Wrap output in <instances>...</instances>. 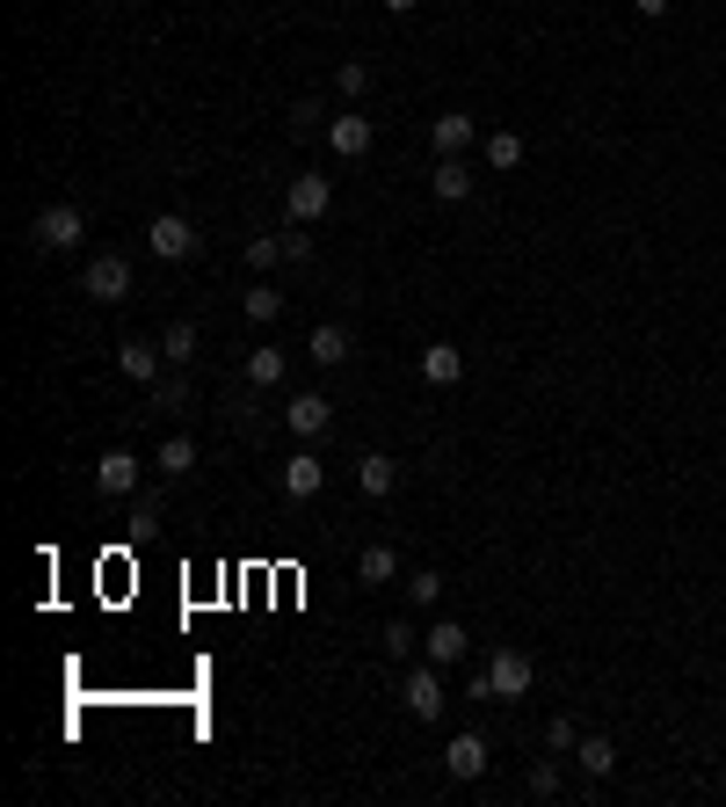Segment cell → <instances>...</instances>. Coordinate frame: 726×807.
Segmentation results:
<instances>
[{
    "label": "cell",
    "instance_id": "1",
    "mask_svg": "<svg viewBox=\"0 0 726 807\" xmlns=\"http://www.w3.org/2000/svg\"><path fill=\"white\" fill-rule=\"evenodd\" d=\"M81 291H87V299H95V306H124V299H131V263H124L117 247H103V255L87 263Z\"/></svg>",
    "mask_w": 726,
    "mask_h": 807
},
{
    "label": "cell",
    "instance_id": "2",
    "mask_svg": "<svg viewBox=\"0 0 726 807\" xmlns=\"http://www.w3.org/2000/svg\"><path fill=\"white\" fill-rule=\"evenodd\" d=\"M399 705H407L415 720H444V669L415 662L407 677H399Z\"/></svg>",
    "mask_w": 726,
    "mask_h": 807
},
{
    "label": "cell",
    "instance_id": "3",
    "mask_svg": "<svg viewBox=\"0 0 726 807\" xmlns=\"http://www.w3.org/2000/svg\"><path fill=\"white\" fill-rule=\"evenodd\" d=\"M146 247H153L160 263H190L196 255V226L182 219V211H160L153 226H146Z\"/></svg>",
    "mask_w": 726,
    "mask_h": 807
},
{
    "label": "cell",
    "instance_id": "4",
    "mask_svg": "<svg viewBox=\"0 0 726 807\" xmlns=\"http://www.w3.org/2000/svg\"><path fill=\"white\" fill-rule=\"evenodd\" d=\"M81 233H87L81 204H44L36 211V247H81Z\"/></svg>",
    "mask_w": 726,
    "mask_h": 807
},
{
    "label": "cell",
    "instance_id": "5",
    "mask_svg": "<svg viewBox=\"0 0 726 807\" xmlns=\"http://www.w3.org/2000/svg\"><path fill=\"white\" fill-rule=\"evenodd\" d=\"M328 204H334V182H328V176H298L291 197H284L291 226H312V219H328Z\"/></svg>",
    "mask_w": 726,
    "mask_h": 807
},
{
    "label": "cell",
    "instance_id": "6",
    "mask_svg": "<svg viewBox=\"0 0 726 807\" xmlns=\"http://www.w3.org/2000/svg\"><path fill=\"white\" fill-rule=\"evenodd\" d=\"M466 648H472V633L458 626V618H436V626L421 633V662H436V669H450V662H466Z\"/></svg>",
    "mask_w": 726,
    "mask_h": 807
},
{
    "label": "cell",
    "instance_id": "7",
    "mask_svg": "<svg viewBox=\"0 0 726 807\" xmlns=\"http://www.w3.org/2000/svg\"><path fill=\"white\" fill-rule=\"evenodd\" d=\"M487 677H494V699H523V691H531V677H537V662L523 648H502L494 662H487Z\"/></svg>",
    "mask_w": 726,
    "mask_h": 807
},
{
    "label": "cell",
    "instance_id": "8",
    "mask_svg": "<svg viewBox=\"0 0 726 807\" xmlns=\"http://www.w3.org/2000/svg\"><path fill=\"white\" fill-rule=\"evenodd\" d=\"M284 422H291V437L312 444L334 422V407H328V393H291V401H284Z\"/></svg>",
    "mask_w": 726,
    "mask_h": 807
},
{
    "label": "cell",
    "instance_id": "9",
    "mask_svg": "<svg viewBox=\"0 0 726 807\" xmlns=\"http://www.w3.org/2000/svg\"><path fill=\"white\" fill-rule=\"evenodd\" d=\"M320 488H328V466H320V452H291V458H284V495H291V502H312Z\"/></svg>",
    "mask_w": 726,
    "mask_h": 807
},
{
    "label": "cell",
    "instance_id": "10",
    "mask_svg": "<svg viewBox=\"0 0 726 807\" xmlns=\"http://www.w3.org/2000/svg\"><path fill=\"white\" fill-rule=\"evenodd\" d=\"M139 452H103V466H95V488L103 495H139Z\"/></svg>",
    "mask_w": 726,
    "mask_h": 807
},
{
    "label": "cell",
    "instance_id": "11",
    "mask_svg": "<svg viewBox=\"0 0 726 807\" xmlns=\"http://www.w3.org/2000/svg\"><path fill=\"white\" fill-rule=\"evenodd\" d=\"M160 364H168V350H153V342H117V371H124V379L160 386Z\"/></svg>",
    "mask_w": 726,
    "mask_h": 807
},
{
    "label": "cell",
    "instance_id": "12",
    "mask_svg": "<svg viewBox=\"0 0 726 807\" xmlns=\"http://www.w3.org/2000/svg\"><path fill=\"white\" fill-rule=\"evenodd\" d=\"M444 772H450V778H480V772H487V735H472V728H466V735H450Z\"/></svg>",
    "mask_w": 726,
    "mask_h": 807
},
{
    "label": "cell",
    "instance_id": "13",
    "mask_svg": "<svg viewBox=\"0 0 726 807\" xmlns=\"http://www.w3.org/2000/svg\"><path fill=\"white\" fill-rule=\"evenodd\" d=\"M328 146H334V160H363L371 153V117H349L342 109V117L328 124Z\"/></svg>",
    "mask_w": 726,
    "mask_h": 807
},
{
    "label": "cell",
    "instance_id": "14",
    "mask_svg": "<svg viewBox=\"0 0 726 807\" xmlns=\"http://www.w3.org/2000/svg\"><path fill=\"white\" fill-rule=\"evenodd\" d=\"M306 350H312V364H320V371H334V364H349L356 335H349L342 320H328V328H312V342H306Z\"/></svg>",
    "mask_w": 726,
    "mask_h": 807
},
{
    "label": "cell",
    "instance_id": "15",
    "mask_svg": "<svg viewBox=\"0 0 726 807\" xmlns=\"http://www.w3.org/2000/svg\"><path fill=\"white\" fill-rule=\"evenodd\" d=\"M429 190H436V204H466V197H472V168L458 153H444V160H436V176H429Z\"/></svg>",
    "mask_w": 726,
    "mask_h": 807
},
{
    "label": "cell",
    "instance_id": "16",
    "mask_svg": "<svg viewBox=\"0 0 726 807\" xmlns=\"http://www.w3.org/2000/svg\"><path fill=\"white\" fill-rule=\"evenodd\" d=\"M356 488L371 495V502H385V495L399 488V466H393L385 452H363V458H356Z\"/></svg>",
    "mask_w": 726,
    "mask_h": 807
},
{
    "label": "cell",
    "instance_id": "17",
    "mask_svg": "<svg viewBox=\"0 0 726 807\" xmlns=\"http://www.w3.org/2000/svg\"><path fill=\"white\" fill-rule=\"evenodd\" d=\"M421 379H429V386H458V379H466V350L429 342V350H421Z\"/></svg>",
    "mask_w": 726,
    "mask_h": 807
},
{
    "label": "cell",
    "instance_id": "18",
    "mask_svg": "<svg viewBox=\"0 0 726 807\" xmlns=\"http://www.w3.org/2000/svg\"><path fill=\"white\" fill-rule=\"evenodd\" d=\"M429 139H436V153H466V146L480 139V124L450 109V117H436V124H429Z\"/></svg>",
    "mask_w": 726,
    "mask_h": 807
},
{
    "label": "cell",
    "instance_id": "19",
    "mask_svg": "<svg viewBox=\"0 0 726 807\" xmlns=\"http://www.w3.org/2000/svg\"><path fill=\"white\" fill-rule=\"evenodd\" d=\"M480 153H487V168H494V176H516V168H523V139H516V131H487Z\"/></svg>",
    "mask_w": 726,
    "mask_h": 807
},
{
    "label": "cell",
    "instance_id": "20",
    "mask_svg": "<svg viewBox=\"0 0 726 807\" xmlns=\"http://www.w3.org/2000/svg\"><path fill=\"white\" fill-rule=\"evenodd\" d=\"M574 764H581L588 778H610V772H618V742H610V735H581V750H574Z\"/></svg>",
    "mask_w": 726,
    "mask_h": 807
},
{
    "label": "cell",
    "instance_id": "21",
    "mask_svg": "<svg viewBox=\"0 0 726 807\" xmlns=\"http://www.w3.org/2000/svg\"><path fill=\"white\" fill-rule=\"evenodd\" d=\"M247 386H284L291 379V364H284V350H247Z\"/></svg>",
    "mask_w": 726,
    "mask_h": 807
},
{
    "label": "cell",
    "instance_id": "22",
    "mask_svg": "<svg viewBox=\"0 0 726 807\" xmlns=\"http://www.w3.org/2000/svg\"><path fill=\"white\" fill-rule=\"evenodd\" d=\"M160 350H168V364L182 371L196 357V320H168V335H160Z\"/></svg>",
    "mask_w": 726,
    "mask_h": 807
},
{
    "label": "cell",
    "instance_id": "23",
    "mask_svg": "<svg viewBox=\"0 0 726 807\" xmlns=\"http://www.w3.org/2000/svg\"><path fill=\"white\" fill-rule=\"evenodd\" d=\"M277 263H291L284 233H255V241H247V269H277Z\"/></svg>",
    "mask_w": 726,
    "mask_h": 807
},
{
    "label": "cell",
    "instance_id": "24",
    "mask_svg": "<svg viewBox=\"0 0 726 807\" xmlns=\"http://www.w3.org/2000/svg\"><path fill=\"white\" fill-rule=\"evenodd\" d=\"M356 575H363V582H393V575H399V553H393V545H363Z\"/></svg>",
    "mask_w": 726,
    "mask_h": 807
},
{
    "label": "cell",
    "instance_id": "25",
    "mask_svg": "<svg viewBox=\"0 0 726 807\" xmlns=\"http://www.w3.org/2000/svg\"><path fill=\"white\" fill-rule=\"evenodd\" d=\"M153 466H160V474H190V466H196V437H168V444H160V458H153Z\"/></svg>",
    "mask_w": 726,
    "mask_h": 807
},
{
    "label": "cell",
    "instance_id": "26",
    "mask_svg": "<svg viewBox=\"0 0 726 807\" xmlns=\"http://www.w3.org/2000/svg\"><path fill=\"white\" fill-rule=\"evenodd\" d=\"M334 95H342V103H363V95H371V66L342 59V66H334Z\"/></svg>",
    "mask_w": 726,
    "mask_h": 807
},
{
    "label": "cell",
    "instance_id": "27",
    "mask_svg": "<svg viewBox=\"0 0 726 807\" xmlns=\"http://www.w3.org/2000/svg\"><path fill=\"white\" fill-rule=\"evenodd\" d=\"M241 314H247V320H277V314H284V291H277V284H255V291L241 299Z\"/></svg>",
    "mask_w": 726,
    "mask_h": 807
},
{
    "label": "cell",
    "instance_id": "28",
    "mask_svg": "<svg viewBox=\"0 0 726 807\" xmlns=\"http://www.w3.org/2000/svg\"><path fill=\"white\" fill-rule=\"evenodd\" d=\"M415 648H421V633L407 626V618H393V626H385V655H393V662H407Z\"/></svg>",
    "mask_w": 726,
    "mask_h": 807
},
{
    "label": "cell",
    "instance_id": "29",
    "mask_svg": "<svg viewBox=\"0 0 726 807\" xmlns=\"http://www.w3.org/2000/svg\"><path fill=\"white\" fill-rule=\"evenodd\" d=\"M523 786H531L537 800H553V793H559V764H553V756H537V764H531V778H523Z\"/></svg>",
    "mask_w": 726,
    "mask_h": 807
},
{
    "label": "cell",
    "instance_id": "30",
    "mask_svg": "<svg viewBox=\"0 0 726 807\" xmlns=\"http://www.w3.org/2000/svg\"><path fill=\"white\" fill-rule=\"evenodd\" d=\"M407 597H415V604H436V597H444V575H436V567H415V575H407Z\"/></svg>",
    "mask_w": 726,
    "mask_h": 807
},
{
    "label": "cell",
    "instance_id": "31",
    "mask_svg": "<svg viewBox=\"0 0 726 807\" xmlns=\"http://www.w3.org/2000/svg\"><path fill=\"white\" fill-rule=\"evenodd\" d=\"M153 407H190V379H182V371H174V379H160V386H153Z\"/></svg>",
    "mask_w": 726,
    "mask_h": 807
},
{
    "label": "cell",
    "instance_id": "32",
    "mask_svg": "<svg viewBox=\"0 0 726 807\" xmlns=\"http://www.w3.org/2000/svg\"><path fill=\"white\" fill-rule=\"evenodd\" d=\"M545 742H553V750H559V756H574V750H581V728H574V720H567V713H559V720H553V728H545Z\"/></svg>",
    "mask_w": 726,
    "mask_h": 807
},
{
    "label": "cell",
    "instance_id": "33",
    "mask_svg": "<svg viewBox=\"0 0 726 807\" xmlns=\"http://www.w3.org/2000/svg\"><path fill=\"white\" fill-rule=\"evenodd\" d=\"M632 8H640V15H647V22H654V15H669L675 0H632Z\"/></svg>",
    "mask_w": 726,
    "mask_h": 807
},
{
    "label": "cell",
    "instance_id": "34",
    "mask_svg": "<svg viewBox=\"0 0 726 807\" xmlns=\"http://www.w3.org/2000/svg\"><path fill=\"white\" fill-rule=\"evenodd\" d=\"M385 8H393V15H407V8H421V0H385Z\"/></svg>",
    "mask_w": 726,
    "mask_h": 807
}]
</instances>
